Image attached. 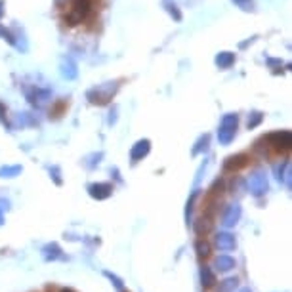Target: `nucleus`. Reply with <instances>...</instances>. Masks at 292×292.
I'll return each instance as SVG.
<instances>
[{
    "mask_svg": "<svg viewBox=\"0 0 292 292\" xmlns=\"http://www.w3.org/2000/svg\"><path fill=\"white\" fill-rule=\"evenodd\" d=\"M65 4H67V0H56V6H59V8L65 6Z\"/></svg>",
    "mask_w": 292,
    "mask_h": 292,
    "instance_id": "4be33fe9",
    "label": "nucleus"
},
{
    "mask_svg": "<svg viewBox=\"0 0 292 292\" xmlns=\"http://www.w3.org/2000/svg\"><path fill=\"white\" fill-rule=\"evenodd\" d=\"M2 15H4V0H0V19H2Z\"/></svg>",
    "mask_w": 292,
    "mask_h": 292,
    "instance_id": "412c9836",
    "label": "nucleus"
},
{
    "mask_svg": "<svg viewBox=\"0 0 292 292\" xmlns=\"http://www.w3.org/2000/svg\"><path fill=\"white\" fill-rule=\"evenodd\" d=\"M267 65L271 67V71H273V73H275V75H277V73H281V71H283V69H281V67H283V61H281V59L267 58Z\"/></svg>",
    "mask_w": 292,
    "mask_h": 292,
    "instance_id": "dca6fc26",
    "label": "nucleus"
},
{
    "mask_svg": "<svg viewBox=\"0 0 292 292\" xmlns=\"http://www.w3.org/2000/svg\"><path fill=\"white\" fill-rule=\"evenodd\" d=\"M151 149V141L149 139H139L136 145L132 147V162H138L139 159H143Z\"/></svg>",
    "mask_w": 292,
    "mask_h": 292,
    "instance_id": "1a4fd4ad",
    "label": "nucleus"
},
{
    "mask_svg": "<svg viewBox=\"0 0 292 292\" xmlns=\"http://www.w3.org/2000/svg\"><path fill=\"white\" fill-rule=\"evenodd\" d=\"M162 6H164V10L170 14L172 19H176V21H182L183 19L182 12H180V8H178V4H176L174 0H162Z\"/></svg>",
    "mask_w": 292,
    "mask_h": 292,
    "instance_id": "9b49d317",
    "label": "nucleus"
},
{
    "mask_svg": "<svg viewBox=\"0 0 292 292\" xmlns=\"http://www.w3.org/2000/svg\"><path fill=\"white\" fill-rule=\"evenodd\" d=\"M111 117H109V125H113V123H115V120H117V107H113V109H111V113H109Z\"/></svg>",
    "mask_w": 292,
    "mask_h": 292,
    "instance_id": "6ab92c4d",
    "label": "nucleus"
},
{
    "mask_svg": "<svg viewBox=\"0 0 292 292\" xmlns=\"http://www.w3.org/2000/svg\"><path fill=\"white\" fill-rule=\"evenodd\" d=\"M237 128H239V117H237V113H227L226 117L222 118V123H220V130H218L220 143H222V145L231 143V139H233L235 134H237Z\"/></svg>",
    "mask_w": 292,
    "mask_h": 292,
    "instance_id": "20e7f679",
    "label": "nucleus"
},
{
    "mask_svg": "<svg viewBox=\"0 0 292 292\" xmlns=\"http://www.w3.org/2000/svg\"><path fill=\"white\" fill-rule=\"evenodd\" d=\"M2 35H4V27H2V25H0V37H2Z\"/></svg>",
    "mask_w": 292,
    "mask_h": 292,
    "instance_id": "5701e85b",
    "label": "nucleus"
},
{
    "mask_svg": "<svg viewBox=\"0 0 292 292\" xmlns=\"http://www.w3.org/2000/svg\"><path fill=\"white\" fill-rule=\"evenodd\" d=\"M263 120V113L262 111H252L249 113V118H247V126H249V130L256 128V126H260Z\"/></svg>",
    "mask_w": 292,
    "mask_h": 292,
    "instance_id": "f8f14e48",
    "label": "nucleus"
},
{
    "mask_svg": "<svg viewBox=\"0 0 292 292\" xmlns=\"http://www.w3.org/2000/svg\"><path fill=\"white\" fill-rule=\"evenodd\" d=\"M263 143H267L275 153H286L292 145V134L288 130L271 132L267 136H263Z\"/></svg>",
    "mask_w": 292,
    "mask_h": 292,
    "instance_id": "7ed1b4c3",
    "label": "nucleus"
},
{
    "mask_svg": "<svg viewBox=\"0 0 292 292\" xmlns=\"http://www.w3.org/2000/svg\"><path fill=\"white\" fill-rule=\"evenodd\" d=\"M92 12H94V0H73L71 8L63 15V21L69 27H77L86 21Z\"/></svg>",
    "mask_w": 292,
    "mask_h": 292,
    "instance_id": "f257e3e1",
    "label": "nucleus"
},
{
    "mask_svg": "<svg viewBox=\"0 0 292 292\" xmlns=\"http://www.w3.org/2000/svg\"><path fill=\"white\" fill-rule=\"evenodd\" d=\"M19 170L21 168L19 166H4V168H0V176H15V174H19Z\"/></svg>",
    "mask_w": 292,
    "mask_h": 292,
    "instance_id": "f3484780",
    "label": "nucleus"
},
{
    "mask_svg": "<svg viewBox=\"0 0 292 292\" xmlns=\"http://www.w3.org/2000/svg\"><path fill=\"white\" fill-rule=\"evenodd\" d=\"M249 162H250V157L249 155H233V157H229L226 161V164H224V168L226 170H229V172H233V170H241V168L245 166H249Z\"/></svg>",
    "mask_w": 292,
    "mask_h": 292,
    "instance_id": "0eeeda50",
    "label": "nucleus"
},
{
    "mask_svg": "<svg viewBox=\"0 0 292 292\" xmlns=\"http://www.w3.org/2000/svg\"><path fill=\"white\" fill-rule=\"evenodd\" d=\"M4 115H6V107H4V105H2V103H0V120H4Z\"/></svg>",
    "mask_w": 292,
    "mask_h": 292,
    "instance_id": "aec40b11",
    "label": "nucleus"
},
{
    "mask_svg": "<svg viewBox=\"0 0 292 292\" xmlns=\"http://www.w3.org/2000/svg\"><path fill=\"white\" fill-rule=\"evenodd\" d=\"M118 86H120L118 81H109V82H103V84H98V86L90 88L86 92L88 102L92 103V105H107L118 92Z\"/></svg>",
    "mask_w": 292,
    "mask_h": 292,
    "instance_id": "f03ea898",
    "label": "nucleus"
},
{
    "mask_svg": "<svg viewBox=\"0 0 292 292\" xmlns=\"http://www.w3.org/2000/svg\"><path fill=\"white\" fill-rule=\"evenodd\" d=\"M59 73L67 81H75L79 77V67H77V63L71 58H63L61 63H59Z\"/></svg>",
    "mask_w": 292,
    "mask_h": 292,
    "instance_id": "423d86ee",
    "label": "nucleus"
},
{
    "mask_svg": "<svg viewBox=\"0 0 292 292\" xmlns=\"http://www.w3.org/2000/svg\"><path fill=\"white\" fill-rule=\"evenodd\" d=\"M250 185H252V191H254V193H258V195H260V193H263V191H265V187H267L265 180H263L260 174L252 176V180H250Z\"/></svg>",
    "mask_w": 292,
    "mask_h": 292,
    "instance_id": "ddd939ff",
    "label": "nucleus"
},
{
    "mask_svg": "<svg viewBox=\"0 0 292 292\" xmlns=\"http://www.w3.org/2000/svg\"><path fill=\"white\" fill-rule=\"evenodd\" d=\"M52 92L48 90V88H31V90H27V100H29L33 105H37V107H40V105H44V103L50 100Z\"/></svg>",
    "mask_w": 292,
    "mask_h": 292,
    "instance_id": "39448f33",
    "label": "nucleus"
},
{
    "mask_svg": "<svg viewBox=\"0 0 292 292\" xmlns=\"http://www.w3.org/2000/svg\"><path fill=\"white\" fill-rule=\"evenodd\" d=\"M90 195L98 199H105L111 195V185L107 183H95V185H90Z\"/></svg>",
    "mask_w": 292,
    "mask_h": 292,
    "instance_id": "9d476101",
    "label": "nucleus"
},
{
    "mask_svg": "<svg viewBox=\"0 0 292 292\" xmlns=\"http://www.w3.org/2000/svg\"><path fill=\"white\" fill-rule=\"evenodd\" d=\"M199 254L201 256H208V252H210V247L206 245V242H203V241H199Z\"/></svg>",
    "mask_w": 292,
    "mask_h": 292,
    "instance_id": "a211bd4d",
    "label": "nucleus"
},
{
    "mask_svg": "<svg viewBox=\"0 0 292 292\" xmlns=\"http://www.w3.org/2000/svg\"><path fill=\"white\" fill-rule=\"evenodd\" d=\"M214 63H216V67L222 69V71L231 69L235 63V54L233 52H220V54H216V58H214Z\"/></svg>",
    "mask_w": 292,
    "mask_h": 292,
    "instance_id": "6e6552de",
    "label": "nucleus"
},
{
    "mask_svg": "<svg viewBox=\"0 0 292 292\" xmlns=\"http://www.w3.org/2000/svg\"><path fill=\"white\" fill-rule=\"evenodd\" d=\"M208 141H210V136H208V134L201 136V138H199V141H197V145L193 147V155H199L203 149H206V147H208Z\"/></svg>",
    "mask_w": 292,
    "mask_h": 292,
    "instance_id": "4468645a",
    "label": "nucleus"
},
{
    "mask_svg": "<svg viewBox=\"0 0 292 292\" xmlns=\"http://www.w3.org/2000/svg\"><path fill=\"white\" fill-rule=\"evenodd\" d=\"M233 2L241 8L242 12H252L254 10V2L252 0H233Z\"/></svg>",
    "mask_w": 292,
    "mask_h": 292,
    "instance_id": "2eb2a0df",
    "label": "nucleus"
}]
</instances>
